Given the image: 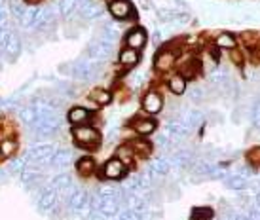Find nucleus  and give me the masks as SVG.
<instances>
[{"instance_id": "1", "label": "nucleus", "mask_w": 260, "mask_h": 220, "mask_svg": "<svg viewBox=\"0 0 260 220\" xmlns=\"http://www.w3.org/2000/svg\"><path fill=\"white\" fill-rule=\"evenodd\" d=\"M73 135L76 142L84 148H95L101 142V133L91 125H76L73 129Z\"/></svg>"}, {"instance_id": "2", "label": "nucleus", "mask_w": 260, "mask_h": 220, "mask_svg": "<svg viewBox=\"0 0 260 220\" xmlns=\"http://www.w3.org/2000/svg\"><path fill=\"white\" fill-rule=\"evenodd\" d=\"M110 14H112V17H116V19H127V17H131V14H133V6H131L129 0H110Z\"/></svg>"}, {"instance_id": "3", "label": "nucleus", "mask_w": 260, "mask_h": 220, "mask_svg": "<svg viewBox=\"0 0 260 220\" xmlns=\"http://www.w3.org/2000/svg\"><path fill=\"white\" fill-rule=\"evenodd\" d=\"M175 61H177V52H171V50H161V52L156 55V61L154 65L158 70L161 72H167L175 66Z\"/></svg>"}, {"instance_id": "4", "label": "nucleus", "mask_w": 260, "mask_h": 220, "mask_svg": "<svg viewBox=\"0 0 260 220\" xmlns=\"http://www.w3.org/2000/svg\"><path fill=\"white\" fill-rule=\"evenodd\" d=\"M125 175V165H123L118 158H112L107 162L105 169H103V176L105 178H110V180H118V178H122Z\"/></svg>"}, {"instance_id": "5", "label": "nucleus", "mask_w": 260, "mask_h": 220, "mask_svg": "<svg viewBox=\"0 0 260 220\" xmlns=\"http://www.w3.org/2000/svg\"><path fill=\"white\" fill-rule=\"evenodd\" d=\"M146 44V30L137 27V29H133L127 32V36H125V46L131 48V50H143Z\"/></svg>"}, {"instance_id": "6", "label": "nucleus", "mask_w": 260, "mask_h": 220, "mask_svg": "<svg viewBox=\"0 0 260 220\" xmlns=\"http://www.w3.org/2000/svg\"><path fill=\"white\" fill-rule=\"evenodd\" d=\"M161 106H164V101H161V97L156 91H148L145 99H143V110H145L146 114H150V116L161 112Z\"/></svg>"}, {"instance_id": "7", "label": "nucleus", "mask_w": 260, "mask_h": 220, "mask_svg": "<svg viewBox=\"0 0 260 220\" xmlns=\"http://www.w3.org/2000/svg\"><path fill=\"white\" fill-rule=\"evenodd\" d=\"M78 12L82 14V17H86V19H97V17L103 14V8H101V4H97V2H87V0H84V2L80 4Z\"/></svg>"}, {"instance_id": "8", "label": "nucleus", "mask_w": 260, "mask_h": 220, "mask_svg": "<svg viewBox=\"0 0 260 220\" xmlns=\"http://www.w3.org/2000/svg\"><path fill=\"white\" fill-rule=\"evenodd\" d=\"M67 118L73 125H84L89 120V110H86L84 106H74V108L69 110Z\"/></svg>"}, {"instance_id": "9", "label": "nucleus", "mask_w": 260, "mask_h": 220, "mask_svg": "<svg viewBox=\"0 0 260 220\" xmlns=\"http://www.w3.org/2000/svg\"><path fill=\"white\" fill-rule=\"evenodd\" d=\"M133 129L139 133V135H150V133L156 131V122L152 118H139L133 124Z\"/></svg>"}, {"instance_id": "10", "label": "nucleus", "mask_w": 260, "mask_h": 220, "mask_svg": "<svg viewBox=\"0 0 260 220\" xmlns=\"http://www.w3.org/2000/svg\"><path fill=\"white\" fill-rule=\"evenodd\" d=\"M139 63V52L137 50H131V48H125L120 52V65L125 66V68H131Z\"/></svg>"}, {"instance_id": "11", "label": "nucleus", "mask_w": 260, "mask_h": 220, "mask_svg": "<svg viewBox=\"0 0 260 220\" xmlns=\"http://www.w3.org/2000/svg\"><path fill=\"white\" fill-rule=\"evenodd\" d=\"M215 44H217L218 50H236V46H238V40H236V36L234 34H230V32H220L217 36V40H215Z\"/></svg>"}, {"instance_id": "12", "label": "nucleus", "mask_w": 260, "mask_h": 220, "mask_svg": "<svg viewBox=\"0 0 260 220\" xmlns=\"http://www.w3.org/2000/svg\"><path fill=\"white\" fill-rule=\"evenodd\" d=\"M116 158L127 167L133 163V158H135V150L131 148V144H122V146L116 148Z\"/></svg>"}, {"instance_id": "13", "label": "nucleus", "mask_w": 260, "mask_h": 220, "mask_svg": "<svg viewBox=\"0 0 260 220\" xmlns=\"http://www.w3.org/2000/svg\"><path fill=\"white\" fill-rule=\"evenodd\" d=\"M71 163V152L69 150H57L51 156V165L57 169H65Z\"/></svg>"}, {"instance_id": "14", "label": "nucleus", "mask_w": 260, "mask_h": 220, "mask_svg": "<svg viewBox=\"0 0 260 220\" xmlns=\"http://www.w3.org/2000/svg\"><path fill=\"white\" fill-rule=\"evenodd\" d=\"M200 66H202V63L198 59H188L186 63L181 66V76L182 78H194L200 70Z\"/></svg>"}, {"instance_id": "15", "label": "nucleus", "mask_w": 260, "mask_h": 220, "mask_svg": "<svg viewBox=\"0 0 260 220\" xmlns=\"http://www.w3.org/2000/svg\"><path fill=\"white\" fill-rule=\"evenodd\" d=\"M169 89H171V93L173 95H182L184 91H186V78H182L181 74L179 76H173V78H169Z\"/></svg>"}, {"instance_id": "16", "label": "nucleus", "mask_w": 260, "mask_h": 220, "mask_svg": "<svg viewBox=\"0 0 260 220\" xmlns=\"http://www.w3.org/2000/svg\"><path fill=\"white\" fill-rule=\"evenodd\" d=\"M38 17H40V8H30V10L25 12L21 23L29 29L30 27H38Z\"/></svg>"}, {"instance_id": "17", "label": "nucleus", "mask_w": 260, "mask_h": 220, "mask_svg": "<svg viewBox=\"0 0 260 220\" xmlns=\"http://www.w3.org/2000/svg\"><path fill=\"white\" fill-rule=\"evenodd\" d=\"M76 171H78L80 175H93L95 171V162L91 160V158H82L78 163H76Z\"/></svg>"}, {"instance_id": "18", "label": "nucleus", "mask_w": 260, "mask_h": 220, "mask_svg": "<svg viewBox=\"0 0 260 220\" xmlns=\"http://www.w3.org/2000/svg\"><path fill=\"white\" fill-rule=\"evenodd\" d=\"M91 101L97 104H109L110 101H112V95H110L107 89H101V88H97L91 91Z\"/></svg>"}, {"instance_id": "19", "label": "nucleus", "mask_w": 260, "mask_h": 220, "mask_svg": "<svg viewBox=\"0 0 260 220\" xmlns=\"http://www.w3.org/2000/svg\"><path fill=\"white\" fill-rule=\"evenodd\" d=\"M224 184L230 190H243V188H247V178H243V176L239 175H232V176H226V182Z\"/></svg>"}, {"instance_id": "20", "label": "nucleus", "mask_w": 260, "mask_h": 220, "mask_svg": "<svg viewBox=\"0 0 260 220\" xmlns=\"http://www.w3.org/2000/svg\"><path fill=\"white\" fill-rule=\"evenodd\" d=\"M21 50V42H19V36L12 32L10 36H8V44H6V52L10 53V57H15L17 53Z\"/></svg>"}, {"instance_id": "21", "label": "nucleus", "mask_w": 260, "mask_h": 220, "mask_svg": "<svg viewBox=\"0 0 260 220\" xmlns=\"http://www.w3.org/2000/svg\"><path fill=\"white\" fill-rule=\"evenodd\" d=\"M15 150H17V142L12 139H4L0 142V154L4 156V158H12L15 154Z\"/></svg>"}, {"instance_id": "22", "label": "nucleus", "mask_w": 260, "mask_h": 220, "mask_svg": "<svg viewBox=\"0 0 260 220\" xmlns=\"http://www.w3.org/2000/svg\"><path fill=\"white\" fill-rule=\"evenodd\" d=\"M150 171L152 173H156V175H166L167 171H169V162L164 160V158H159V160H154L150 165Z\"/></svg>"}, {"instance_id": "23", "label": "nucleus", "mask_w": 260, "mask_h": 220, "mask_svg": "<svg viewBox=\"0 0 260 220\" xmlns=\"http://www.w3.org/2000/svg\"><path fill=\"white\" fill-rule=\"evenodd\" d=\"M21 120L27 125H35L37 124V110L35 106H27V108H21Z\"/></svg>"}, {"instance_id": "24", "label": "nucleus", "mask_w": 260, "mask_h": 220, "mask_svg": "<svg viewBox=\"0 0 260 220\" xmlns=\"http://www.w3.org/2000/svg\"><path fill=\"white\" fill-rule=\"evenodd\" d=\"M129 144L135 150V154L139 156H148V152H150V142L148 140H135V142H129Z\"/></svg>"}, {"instance_id": "25", "label": "nucleus", "mask_w": 260, "mask_h": 220, "mask_svg": "<svg viewBox=\"0 0 260 220\" xmlns=\"http://www.w3.org/2000/svg\"><path fill=\"white\" fill-rule=\"evenodd\" d=\"M51 186H53L55 190H65V188L71 186V178H69V175H57L51 180Z\"/></svg>"}, {"instance_id": "26", "label": "nucleus", "mask_w": 260, "mask_h": 220, "mask_svg": "<svg viewBox=\"0 0 260 220\" xmlns=\"http://www.w3.org/2000/svg\"><path fill=\"white\" fill-rule=\"evenodd\" d=\"M247 160L251 163V167H260V146H254L247 152Z\"/></svg>"}, {"instance_id": "27", "label": "nucleus", "mask_w": 260, "mask_h": 220, "mask_svg": "<svg viewBox=\"0 0 260 220\" xmlns=\"http://www.w3.org/2000/svg\"><path fill=\"white\" fill-rule=\"evenodd\" d=\"M10 8H12V14H14L17 19H23V15L27 12V8L23 6L19 0H12V2H10Z\"/></svg>"}, {"instance_id": "28", "label": "nucleus", "mask_w": 260, "mask_h": 220, "mask_svg": "<svg viewBox=\"0 0 260 220\" xmlns=\"http://www.w3.org/2000/svg\"><path fill=\"white\" fill-rule=\"evenodd\" d=\"M251 120H253L254 127L260 129V99L253 104V110H251Z\"/></svg>"}, {"instance_id": "29", "label": "nucleus", "mask_w": 260, "mask_h": 220, "mask_svg": "<svg viewBox=\"0 0 260 220\" xmlns=\"http://www.w3.org/2000/svg\"><path fill=\"white\" fill-rule=\"evenodd\" d=\"M192 214H194L196 218H211V216H213V211L207 209V207H200V209H196Z\"/></svg>"}, {"instance_id": "30", "label": "nucleus", "mask_w": 260, "mask_h": 220, "mask_svg": "<svg viewBox=\"0 0 260 220\" xmlns=\"http://www.w3.org/2000/svg\"><path fill=\"white\" fill-rule=\"evenodd\" d=\"M8 36H10V32H8L6 27H0V53H2L4 50H6Z\"/></svg>"}, {"instance_id": "31", "label": "nucleus", "mask_w": 260, "mask_h": 220, "mask_svg": "<svg viewBox=\"0 0 260 220\" xmlns=\"http://www.w3.org/2000/svg\"><path fill=\"white\" fill-rule=\"evenodd\" d=\"M120 220H141V214H139L137 209L135 211H123Z\"/></svg>"}, {"instance_id": "32", "label": "nucleus", "mask_w": 260, "mask_h": 220, "mask_svg": "<svg viewBox=\"0 0 260 220\" xmlns=\"http://www.w3.org/2000/svg\"><path fill=\"white\" fill-rule=\"evenodd\" d=\"M190 99H192V101H196V103H200V101L203 99V89L202 88L192 89V91H190Z\"/></svg>"}, {"instance_id": "33", "label": "nucleus", "mask_w": 260, "mask_h": 220, "mask_svg": "<svg viewBox=\"0 0 260 220\" xmlns=\"http://www.w3.org/2000/svg\"><path fill=\"white\" fill-rule=\"evenodd\" d=\"M230 55H232V61H234L236 65H241V63H243V55H241L238 50H232Z\"/></svg>"}, {"instance_id": "34", "label": "nucleus", "mask_w": 260, "mask_h": 220, "mask_svg": "<svg viewBox=\"0 0 260 220\" xmlns=\"http://www.w3.org/2000/svg\"><path fill=\"white\" fill-rule=\"evenodd\" d=\"M6 19H8L6 10H2V8H0V27H6Z\"/></svg>"}, {"instance_id": "35", "label": "nucleus", "mask_w": 260, "mask_h": 220, "mask_svg": "<svg viewBox=\"0 0 260 220\" xmlns=\"http://www.w3.org/2000/svg\"><path fill=\"white\" fill-rule=\"evenodd\" d=\"M253 55H254V57H256V59H258V61H260V42H258V44H256V46H254V48H253Z\"/></svg>"}, {"instance_id": "36", "label": "nucleus", "mask_w": 260, "mask_h": 220, "mask_svg": "<svg viewBox=\"0 0 260 220\" xmlns=\"http://www.w3.org/2000/svg\"><path fill=\"white\" fill-rule=\"evenodd\" d=\"M27 4H38V2H42V0H25Z\"/></svg>"}, {"instance_id": "37", "label": "nucleus", "mask_w": 260, "mask_h": 220, "mask_svg": "<svg viewBox=\"0 0 260 220\" xmlns=\"http://www.w3.org/2000/svg\"><path fill=\"white\" fill-rule=\"evenodd\" d=\"M194 220H209V218H194Z\"/></svg>"}]
</instances>
